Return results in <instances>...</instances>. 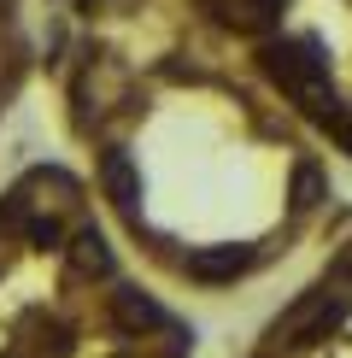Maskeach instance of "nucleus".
I'll use <instances>...</instances> for the list:
<instances>
[{
	"label": "nucleus",
	"mask_w": 352,
	"mask_h": 358,
	"mask_svg": "<svg viewBox=\"0 0 352 358\" xmlns=\"http://www.w3.org/2000/svg\"><path fill=\"white\" fill-rule=\"evenodd\" d=\"M258 264V252L253 247H200V252H188L182 259V271L194 276V282H235V276H247Z\"/></svg>",
	"instance_id": "obj_1"
}]
</instances>
